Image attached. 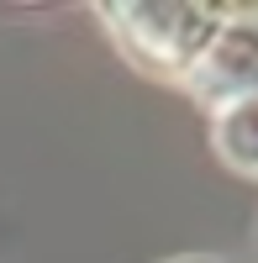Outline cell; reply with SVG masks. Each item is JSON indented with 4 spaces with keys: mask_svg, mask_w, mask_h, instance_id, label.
I'll list each match as a JSON object with an SVG mask.
<instances>
[{
    "mask_svg": "<svg viewBox=\"0 0 258 263\" xmlns=\"http://www.w3.org/2000/svg\"><path fill=\"white\" fill-rule=\"evenodd\" d=\"M185 263H206V258H185Z\"/></svg>",
    "mask_w": 258,
    "mask_h": 263,
    "instance_id": "cell-3",
    "label": "cell"
},
{
    "mask_svg": "<svg viewBox=\"0 0 258 263\" xmlns=\"http://www.w3.org/2000/svg\"><path fill=\"white\" fill-rule=\"evenodd\" d=\"M105 16H111L121 48L142 69H158V74L206 69L232 27V11L216 6H116Z\"/></svg>",
    "mask_w": 258,
    "mask_h": 263,
    "instance_id": "cell-1",
    "label": "cell"
},
{
    "mask_svg": "<svg viewBox=\"0 0 258 263\" xmlns=\"http://www.w3.org/2000/svg\"><path fill=\"white\" fill-rule=\"evenodd\" d=\"M216 147L232 168H243L258 179V84L227 95L216 111Z\"/></svg>",
    "mask_w": 258,
    "mask_h": 263,
    "instance_id": "cell-2",
    "label": "cell"
}]
</instances>
